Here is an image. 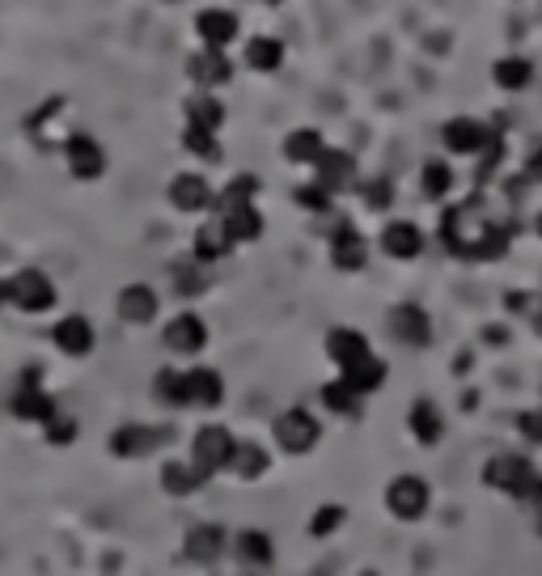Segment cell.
<instances>
[{"mask_svg":"<svg viewBox=\"0 0 542 576\" xmlns=\"http://www.w3.org/2000/svg\"><path fill=\"white\" fill-rule=\"evenodd\" d=\"M9 416L22 424H42L60 412V399L42 385V369L39 365H26L17 378H13V390H9Z\"/></svg>","mask_w":542,"mask_h":576,"instance_id":"obj_1","label":"cell"},{"mask_svg":"<svg viewBox=\"0 0 542 576\" xmlns=\"http://www.w3.org/2000/svg\"><path fill=\"white\" fill-rule=\"evenodd\" d=\"M9 280V309L26 314V318H39V314H51L56 302H60V289L56 280L42 268H17L4 275Z\"/></svg>","mask_w":542,"mask_h":576,"instance_id":"obj_2","label":"cell"},{"mask_svg":"<svg viewBox=\"0 0 542 576\" xmlns=\"http://www.w3.org/2000/svg\"><path fill=\"white\" fill-rule=\"evenodd\" d=\"M170 437H174V432H170V428H161V424L127 420V424H119L115 432L107 437V450H111L119 462H140V458H153Z\"/></svg>","mask_w":542,"mask_h":576,"instance_id":"obj_3","label":"cell"},{"mask_svg":"<svg viewBox=\"0 0 542 576\" xmlns=\"http://www.w3.org/2000/svg\"><path fill=\"white\" fill-rule=\"evenodd\" d=\"M60 154H64V166H69V174H73L77 183H98V179L107 174V166H111L102 140L89 136V132H69L64 145H60Z\"/></svg>","mask_w":542,"mask_h":576,"instance_id":"obj_4","label":"cell"},{"mask_svg":"<svg viewBox=\"0 0 542 576\" xmlns=\"http://www.w3.org/2000/svg\"><path fill=\"white\" fill-rule=\"evenodd\" d=\"M233 445H237V437H233L225 424H204V428H195L192 437V462L212 479V475L230 470Z\"/></svg>","mask_w":542,"mask_h":576,"instance_id":"obj_5","label":"cell"},{"mask_svg":"<svg viewBox=\"0 0 542 576\" xmlns=\"http://www.w3.org/2000/svg\"><path fill=\"white\" fill-rule=\"evenodd\" d=\"M271 432H275V445L284 450V454H310L313 445L322 441V424L313 420L306 407H288V412H280L275 424H271Z\"/></svg>","mask_w":542,"mask_h":576,"instance_id":"obj_6","label":"cell"},{"mask_svg":"<svg viewBox=\"0 0 542 576\" xmlns=\"http://www.w3.org/2000/svg\"><path fill=\"white\" fill-rule=\"evenodd\" d=\"M51 347H56L60 356H69V360H85V356H94V347H98V327H94L85 314H60V318L51 322Z\"/></svg>","mask_w":542,"mask_h":576,"instance_id":"obj_7","label":"cell"},{"mask_svg":"<svg viewBox=\"0 0 542 576\" xmlns=\"http://www.w3.org/2000/svg\"><path fill=\"white\" fill-rule=\"evenodd\" d=\"M386 508L390 517H398V522H420L432 508V488L420 475H394L386 488Z\"/></svg>","mask_w":542,"mask_h":576,"instance_id":"obj_8","label":"cell"},{"mask_svg":"<svg viewBox=\"0 0 542 576\" xmlns=\"http://www.w3.org/2000/svg\"><path fill=\"white\" fill-rule=\"evenodd\" d=\"M534 470H539V466L526 458V454H496V458H488V466H483V483L517 500L521 497V488L534 479Z\"/></svg>","mask_w":542,"mask_h":576,"instance_id":"obj_9","label":"cell"},{"mask_svg":"<svg viewBox=\"0 0 542 576\" xmlns=\"http://www.w3.org/2000/svg\"><path fill=\"white\" fill-rule=\"evenodd\" d=\"M165 199H170L178 212H187V217H199V212H212V208H217V192H212V183H208L204 174H195V170L174 174V179H170V187H165Z\"/></svg>","mask_w":542,"mask_h":576,"instance_id":"obj_10","label":"cell"},{"mask_svg":"<svg viewBox=\"0 0 542 576\" xmlns=\"http://www.w3.org/2000/svg\"><path fill=\"white\" fill-rule=\"evenodd\" d=\"M161 344H165V352H174V356H199L208 347V322L199 314H192V309H183V314H174L161 327Z\"/></svg>","mask_w":542,"mask_h":576,"instance_id":"obj_11","label":"cell"},{"mask_svg":"<svg viewBox=\"0 0 542 576\" xmlns=\"http://www.w3.org/2000/svg\"><path fill=\"white\" fill-rule=\"evenodd\" d=\"M225 551H230V530L217 526V522H195L192 530L183 535V560H187V564L208 568V564H217Z\"/></svg>","mask_w":542,"mask_h":576,"instance_id":"obj_12","label":"cell"},{"mask_svg":"<svg viewBox=\"0 0 542 576\" xmlns=\"http://www.w3.org/2000/svg\"><path fill=\"white\" fill-rule=\"evenodd\" d=\"M115 314L119 322H127V327H149L157 314H161V297H157L153 284H123L115 293Z\"/></svg>","mask_w":542,"mask_h":576,"instance_id":"obj_13","label":"cell"},{"mask_svg":"<svg viewBox=\"0 0 542 576\" xmlns=\"http://www.w3.org/2000/svg\"><path fill=\"white\" fill-rule=\"evenodd\" d=\"M313 183L327 187L331 195H344L356 187V157L348 149H327L313 161Z\"/></svg>","mask_w":542,"mask_h":576,"instance_id":"obj_14","label":"cell"},{"mask_svg":"<svg viewBox=\"0 0 542 576\" xmlns=\"http://www.w3.org/2000/svg\"><path fill=\"white\" fill-rule=\"evenodd\" d=\"M157 483H161V492H165L170 500H187V497H195L204 483H208V475H204L192 458L187 462L165 458L161 462V470H157Z\"/></svg>","mask_w":542,"mask_h":576,"instance_id":"obj_15","label":"cell"},{"mask_svg":"<svg viewBox=\"0 0 542 576\" xmlns=\"http://www.w3.org/2000/svg\"><path fill=\"white\" fill-rule=\"evenodd\" d=\"M237 13L230 9H199L195 13V35L204 47H212V51H225L230 42H237Z\"/></svg>","mask_w":542,"mask_h":576,"instance_id":"obj_16","label":"cell"},{"mask_svg":"<svg viewBox=\"0 0 542 576\" xmlns=\"http://www.w3.org/2000/svg\"><path fill=\"white\" fill-rule=\"evenodd\" d=\"M390 335L403 347H428L432 344V318L420 306H394L390 309Z\"/></svg>","mask_w":542,"mask_h":576,"instance_id":"obj_17","label":"cell"},{"mask_svg":"<svg viewBox=\"0 0 542 576\" xmlns=\"http://www.w3.org/2000/svg\"><path fill=\"white\" fill-rule=\"evenodd\" d=\"M187 77L199 89H221L233 81V60L225 51H212V47H199L192 60H187Z\"/></svg>","mask_w":542,"mask_h":576,"instance_id":"obj_18","label":"cell"},{"mask_svg":"<svg viewBox=\"0 0 542 576\" xmlns=\"http://www.w3.org/2000/svg\"><path fill=\"white\" fill-rule=\"evenodd\" d=\"M488 136H492V127H483L479 119H470V115L449 119V123L441 127L445 149H449V154H458V157H479V149L488 145Z\"/></svg>","mask_w":542,"mask_h":576,"instance_id":"obj_19","label":"cell"},{"mask_svg":"<svg viewBox=\"0 0 542 576\" xmlns=\"http://www.w3.org/2000/svg\"><path fill=\"white\" fill-rule=\"evenodd\" d=\"M233 246H237V242L230 237L225 221H221V217H208L192 237V259H199V264L208 268V264H221Z\"/></svg>","mask_w":542,"mask_h":576,"instance_id":"obj_20","label":"cell"},{"mask_svg":"<svg viewBox=\"0 0 542 576\" xmlns=\"http://www.w3.org/2000/svg\"><path fill=\"white\" fill-rule=\"evenodd\" d=\"M382 250L398 264H411L424 255V230L416 221H390L382 230Z\"/></svg>","mask_w":542,"mask_h":576,"instance_id":"obj_21","label":"cell"},{"mask_svg":"<svg viewBox=\"0 0 542 576\" xmlns=\"http://www.w3.org/2000/svg\"><path fill=\"white\" fill-rule=\"evenodd\" d=\"M331 264L340 271H360L369 264V242H365V233L356 230V225H348V221L331 233Z\"/></svg>","mask_w":542,"mask_h":576,"instance_id":"obj_22","label":"cell"},{"mask_svg":"<svg viewBox=\"0 0 542 576\" xmlns=\"http://www.w3.org/2000/svg\"><path fill=\"white\" fill-rule=\"evenodd\" d=\"M327 356L340 365V373L352 369V365H360L365 356H373V347L369 340L356 331V327H335V331H327Z\"/></svg>","mask_w":542,"mask_h":576,"instance_id":"obj_23","label":"cell"},{"mask_svg":"<svg viewBox=\"0 0 542 576\" xmlns=\"http://www.w3.org/2000/svg\"><path fill=\"white\" fill-rule=\"evenodd\" d=\"M230 551L242 568H271V560H275V542L263 530H237L230 538Z\"/></svg>","mask_w":542,"mask_h":576,"instance_id":"obj_24","label":"cell"},{"mask_svg":"<svg viewBox=\"0 0 542 576\" xmlns=\"http://www.w3.org/2000/svg\"><path fill=\"white\" fill-rule=\"evenodd\" d=\"M187 403H192V407H204V412L221 407V403H225V378H221L217 369H208V365L187 369Z\"/></svg>","mask_w":542,"mask_h":576,"instance_id":"obj_25","label":"cell"},{"mask_svg":"<svg viewBox=\"0 0 542 576\" xmlns=\"http://www.w3.org/2000/svg\"><path fill=\"white\" fill-rule=\"evenodd\" d=\"M407 432H411L420 445H441V437H445V416H441V407H436L432 399H416L411 412H407Z\"/></svg>","mask_w":542,"mask_h":576,"instance_id":"obj_26","label":"cell"},{"mask_svg":"<svg viewBox=\"0 0 542 576\" xmlns=\"http://www.w3.org/2000/svg\"><path fill=\"white\" fill-rule=\"evenodd\" d=\"M271 466V454L259 445V441H237L233 445V458H230V475L237 479H246V483H255V479H263Z\"/></svg>","mask_w":542,"mask_h":576,"instance_id":"obj_27","label":"cell"},{"mask_svg":"<svg viewBox=\"0 0 542 576\" xmlns=\"http://www.w3.org/2000/svg\"><path fill=\"white\" fill-rule=\"evenodd\" d=\"M183 115H187V127H204V132H221L225 123V107L212 98V89H199L183 102Z\"/></svg>","mask_w":542,"mask_h":576,"instance_id":"obj_28","label":"cell"},{"mask_svg":"<svg viewBox=\"0 0 542 576\" xmlns=\"http://www.w3.org/2000/svg\"><path fill=\"white\" fill-rule=\"evenodd\" d=\"M153 399L161 407H170V412H183V407H192L187 403V369H157L153 378Z\"/></svg>","mask_w":542,"mask_h":576,"instance_id":"obj_29","label":"cell"},{"mask_svg":"<svg viewBox=\"0 0 542 576\" xmlns=\"http://www.w3.org/2000/svg\"><path fill=\"white\" fill-rule=\"evenodd\" d=\"M386 373H390V369H386V360H382V356H365L360 365L344 369L340 378H344V382H348L356 394H365V399H369V394H378V390L386 385Z\"/></svg>","mask_w":542,"mask_h":576,"instance_id":"obj_30","label":"cell"},{"mask_svg":"<svg viewBox=\"0 0 542 576\" xmlns=\"http://www.w3.org/2000/svg\"><path fill=\"white\" fill-rule=\"evenodd\" d=\"M322 154H327V140H322L318 127H297V132H288V140H284V157H288L293 166H313Z\"/></svg>","mask_w":542,"mask_h":576,"instance_id":"obj_31","label":"cell"},{"mask_svg":"<svg viewBox=\"0 0 542 576\" xmlns=\"http://www.w3.org/2000/svg\"><path fill=\"white\" fill-rule=\"evenodd\" d=\"M225 221L233 242H259L263 237V212L255 204H242V208H230V212H217Z\"/></svg>","mask_w":542,"mask_h":576,"instance_id":"obj_32","label":"cell"},{"mask_svg":"<svg viewBox=\"0 0 542 576\" xmlns=\"http://www.w3.org/2000/svg\"><path fill=\"white\" fill-rule=\"evenodd\" d=\"M246 64H250L255 73H280V64H284V42L268 39V35L250 39L246 42Z\"/></svg>","mask_w":542,"mask_h":576,"instance_id":"obj_33","label":"cell"},{"mask_svg":"<svg viewBox=\"0 0 542 576\" xmlns=\"http://www.w3.org/2000/svg\"><path fill=\"white\" fill-rule=\"evenodd\" d=\"M170 284H174V293L178 297H199L204 289H208V275H204V264L199 259H178L174 268H170Z\"/></svg>","mask_w":542,"mask_h":576,"instance_id":"obj_34","label":"cell"},{"mask_svg":"<svg viewBox=\"0 0 542 576\" xmlns=\"http://www.w3.org/2000/svg\"><path fill=\"white\" fill-rule=\"evenodd\" d=\"M322 403H327V412H335V416H360V407H365V394H356L344 378H335V382L322 385Z\"/></svg>","mask_w":542,"mask_h":576,"instance_id":"obj_35","label":"cell"},{"mask_svg":"<svg viewBox=\"0 0 542 576\" xmlns=\"http://www.w3.org/2000/svg\"><path fill=\"white\" fill-rule=\"evenodd\" d=\"M492 77H496L501 89L517 94V89H526V85L534 81V64H530V60H521V56H504V60H496Z\"/></svg>","mask_w":542,"mask_h":576,"instance_id":"obj_36","label":"cell"},{"mask_svg":"<svg viewBox=\"0 0 542 576\" xmlns=\"http://www.w3.org/2000/svg\"><path fill=\"white\" fill-rule=\"evenodd\" d=\"M420 192H424L428 199H445V195L454 192V166L441 161V157L424 161V170H420Z\"/></svg>","mask_w":542,"mask_h":576,"instance_id":"obj_37","label":"cell"},{"mask_svg":"<svg viewBox=\"0 0 542 576\" xmlns=\"http://www.w3.org/2000/svg\"><path fill=\"white\" fill-rule=\"evenodd\" d=\"M259 195V179L255 174H237L230 179L221 192H217V212H230V208H242V204H255Z\"/></svg>","mask_w":542,"mask_h":576,"instance_id":"obj_38","label":"cell"},{"mask_svg":"<svg viewBox=\"0 0 542 576\" xmlns=\"http://www.w3.org/2000/svg\"><path fill=\"white\" fill-rule=\"evenodd\" d=\"M39 432H42V441H47V445H56V450H69V445L77 441L81 424H77V416H69V412L60 407L51 420L39 424Z\"/></svg>","mask_w":542,"mask_h":576,"instance_id":"obj_39","label":"cell"},{"mask_svg":"<svg viewBox=\"0 0 542 576\" xmlns=\"http://www.w3.org/2000/svg\"><path fill=\"white\" fill-rule=\"evenodd\" d=\"M344 522H348V508L344 504H318L310 513V535L313 538H331V535H340L344 530Z\"/></svg>","mask_w":542,"mask_h":576,"instance_id":"obj_40","label":"cell"},{"mask_svg":"<svg viewBox=\"0 0 542 576\" xmlns=\"http://www.w3.org/2000/svg\"><path fill=\"white\" fill-rule=\"evenodd\" d=\"M183 149L199 161H208V166H217L221 161V140H217V132H204V127H183Z\"/></svg>","mask_w":542,"mask_h":576,"instance_id":"obj_41","label":"cell"},{"mask_svg":"<svg viewBox=\"0 0 542 576\" xmlns=\"http://www.w3.org/2000/svg\"><path fill=\"white\" fill-rule=\"evenodd\" d=\"M360 199H365L369 212H390V208H394V183H390L386 174L365 179V183H360Z\"/></svg>","mask_w":542,"mask_h":576,"instance_id":"obj_42","label":"cell"},{"mask_svg":"<svg viewBox=\"0 0 542 576\" xmlns=\"http://www.w3.org/2000/svg\"><path fill=\"white\" fill-rule=\"evenodd\" d=\"M475 161H479V183H488V179H492V174L501 170V161H504V136L496 132V127H492L488 145L479 149V157H475Z\"/></svg>","mask_w":542,"mask_h":576,"instance_id":"obj_43","label":"cell"},{"mask_svg":"<svg viewBox=\"0 0 542 576\" xmlns=\"http://www.w3.org/2000/svg\"><path fill=\"white\" fill-rule=\"evenodd\" d=\"M293 199H297V208H306V212H313V217L331 212V204H335V195L327 192V187H318V183H306V187H297V192H293Z\"/></svg>","mask_w":542,"mask_h":576,"instance_id":"obj_44","label":"cell"},{"mask_svg":"<svg viewBox=\"0 0 542 576\" xmlns=\"http://www.w3.org/2000/svg\"><path fill=\"white\" fill-rule=\"evenodd\" d=\"M517 428H521V437H526L530 445H542V407L539 412H521V416H517Z\"/></svg>","mask_w":542,"mask_h":576,"instance_id":"obj_45","label":"cell"},{"mask_svg":"<svg viewBox=\"0 0 542 576\" xmlns=\"http://www.w3.org/2000/svg\"><path fill=\"white\" fill-rule=\"evenodd\" d=\"M521 183L530 187V183H542V140L530 145V157H526V166H521Z\"/></svg>","mask_w":542,"mask_h":576,"instance_id":"obj_46","label":"cell"},{"mask_svg":"<svg viewBox=\"0 0 542 576\" xmlns=\"http://www.w3.org/2000/svg\"><path fill=\"white\" fill-rule=\"evenodd\" d=\"M0 309H9V280L0 275Z\"/></svg>","mask_w":542,"mask_h":576,"instance_id":"obj_47","label":"cell"},{"mask_svg":"<svg viewBox=\"0 0 542 576\" xmlns=\"http://www.w3.org/2000/svg\"><path fill=\"white\" fill-rule=\"evenodd\" d=\"M263 4H280V0H263Z\"/></svg>","mask_w":542,"mask_h":576,"instance_id":"obj_48","label":"cell"},{"mask_svg":"<svg viewBox=\"0 0 542 576\" xmlns=\"http://www.w3.org/2000/svg\"><path fill=\"white\" fill-rule=\"evenodd\" d=\"M360 576H378V573H360Z\"/></svg>","mask_w":542,"mask_h":576,"instance_id":"obj_49","label":"cell"}]
</instances>
